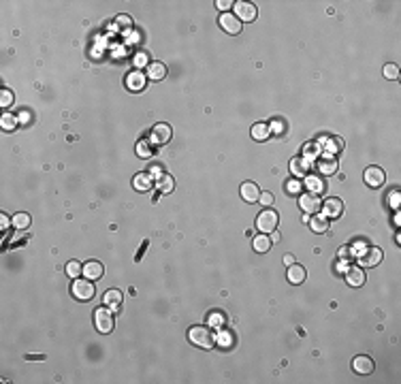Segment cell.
I'll return each mask as SVG.
<instances>
[{
  "mask_svg": "<svg viewBox=\"0 0 401 384\" xmlns=\"http://www.w3.org/2000/svg\"><path fill=\"white\" fill-rule=\"evenodd\" d=\"M105 303H107V305H111V307H118V305L122 303V292H120L118 288L107 290V294H105Z\"/></svg>",
  "mask_w": 401,
  "mask_h": 384,
  "instance_id": "30",
  "label": "cell"
},
{
  "mask_svg": "<svg viewBox=\"0 0 401 384\" xmlns=\"http://www.w3.org/2000/svg\"><path fill=\"white\" fill-rule=\"evenodd\" d=\"M382 73H384L386 79H397V77H399V69H397V64H386Z\"/></svg>",
  "mask_w": 401,
  "mask_h": 384,
  "instance_id": "36",
  "label": "cell"
},
{
  "mask_svg": "<svg viewBox=\"0 0 401 384\" xmlns=\"http://www.w3.org/2000/svg\"><path fill=\"white\" fill-rule=\"evenodd\" d=\"M0 105H3V107L13 105V92L7 90V87H3V94H0Z\"/></svg>",
  "mask_w": 401,
  "mask_h": 384,
  "instance_id": "35",
  "label": "cell"
},
{
  "mask_svg": "<svg viewBox=\"0 0 401 384\" xmlns=\"http://www.w3.org/2000/svg\"><path fill=\"white\" fill-rule=\"evenodd\" d=\"M284 188H286L288 194H301V192H303V182H301L299 178H291L286 182Z\"/></svg>",
  "mask_w": 401,
  "mask_h": 384,
  "instance_id": "28",
  "label": "cell"
},
{
  "mask_svg": "<svg viewBox=\"0 0 401 384\" xmlns=\"http://www.w3.org/2000/svg\"><path fill=\"white\" fill-rule=\"evenodd\" d=\"M0 224H3V230H5V228H9V224H13V222H11L5 214H0Z\"/></svg>",
  "mask_w": 401,
  "mask_h": 384,
  "instance_id": "43",
  "label": "cell"
},
{
  "mask_svg": "<svg viewBox=\"0 0 401 384\" xmlns=\"http://www.w3.org/2000/svg\"><path fill=\"white\" fill-rule=\"evenodd\" d=\"M327 147H329V154L339 152V150H343V141H341L339 137H331V139H329V143H327Z\"/></svg>",
  "mask_w": 401,
  "mask_h": 384,
  "instance_id": "34",
  "label": "cell"
},
{
  "mask_svg": "<svg viewBox=\"0 0 401 384\" xmlns=\"http://www.w3.org/2000/svg\"><path fill=\"white\" fill-rule=\"evenodd\" d=\"M309 171V160L305 156H297L291 160V173L295 178H301V175H307Z\"/></svg>",
  "mask_w": 401,
  "mask_h": 384,
  "instance_id": "22",
  "label": "cell"
},
{
  "mask_svg": "<svg viewBox=\"0 0 401 384\" xmlns=\"http://www.w3.org/2000/svg\"><path fill=\"white\" fill-rule=\"evenodd\" d=\"M316 167H318L320 175H335L337 167H339V160H337L335 154H322V156H318V160H316Z\"/></svg>",
  "mask_w": 401,
  "mask_h": 384,
  "instance_id": "6",
  "label": "cell"
},
{
  "mask_svg": "<svg viewBox=\"0 0 401 384\" xmlns=\"http://www.w3.org/2000/svg\"><path fill=\"white\" fill-rule=\"evenodd\" d=\"M11 226H15V228H19V230H24V228H28L30 224H32V220H30V216L28 214H24V212H19V214H15L13 218H11Z\"/></svg>",
  "mask_w": 401,
  "mask_h": 384,
  "instance_id": "26",
  "label": "cell"
},
{
  "mask_svg": "<svg viewBox=\"0 0 401 384\" xmlns=\"http://www.w3.org/2000/svg\"><path fill=\"white\" fill-rule=\"evenodd\" d=\"M135 64H137V69L148 67V64H150V58L146 56V53H137V56H135Z\"/></svg>",
  "mask_w": 401,
  "mask_h": 384,
  "instance_id": "39",
  "label": "cell"
},
{
  "mask_svg": "<svg viewBox=\"0 0 401 384\" xmlns=\"http://www.w3.org/2000/svg\"><path fill=\"white\" fill-rule=\"evenodd\" d=\"M0 126H3V130H7V133H11V130L17 128V117L13 113H5L0 117Z\"/></svg>",
  "mask_w": 401,
  "mask_h": 384,
  "instance_id": "27",
  "label": "cell"
},
{
  "mask_svg": "<svg viewBox=\"0 0 401 384\" xmlns=\"http://www.w3.org/2000/svg\"><path fill=\"white\" fill-rule=\"evenodd\" d=\"M233 5H235V3H231V0H218V3H216V7H218L220 11H224V13H228V9H231Z\"/></svg>",
  "mask_w": 401,
  "mask_h": 384,
  "instance_id": "40",
  "label": "cell"
},
{
  "mask_svg": "<svg viewBox=\"0 0 401 384\" xmlns=\"http://www.w3.org/2000/svg\"><path fill=\"white\" fill-rule=\"evenodd\" d=\"M305 186L309 188V192H316V194L325 188L322 182H320V178H316V175H307V178H305Z\"/></svg>",
  "mask_w": 401,
  "mask_h": 384,
  "instance_id": "31",
  "label": "cell"
},
{
  "mask_svg": "<svg viewBox=\"0 0 401 384\" xmlns=\"http://www.w3.org/2000/svg\"><path fill=\"white\" fill-rule=\"evenodd\" d=\"M277 222H280V216L267 207V210H263L259 214V218H256V228H259L261 233H265V235H271L273 230L277 228Z\"/></svg>",
  "mask_w": 401,
  "mask_h": 384,
  "instance_id": "3",
  "label": "cell"
},
{
  "mask_svg": "<svg viewBox=\"0 0 401 384\" xmlns=\"http://www.w3.org/2000/svg\"><path fill=\"white\" fill-rule=\"evenodd\" d=\"M256 15H259V11H256V5L243 3V0L235 3V17L241 21V24H246V21H254Z\"/></svg>",
  "mask_w": 401,
  "mask_h": 384,
  "instance_id": "8",
  "label": "cell"
},
{
  "mask_svg": "<svg viewBox=\"0 0 401 384\" xmlns=\"http://www.w3.org/2000/svg\"><path fill=\"white\" fill-rule=\"evenodd\" d=\"M218 24H220V28L224 32H228V35H239L241 28H243V24L235 17V13H222L220 19H218Z\"/></svg>",
  "mask_w": 401,
  "mask_h": 384,
  "instance_id": "11",
  "label": "cell"
},
{
  "mask_svg": "<svg viewBox=\"0 0 401 384\" xmlns=\"http://www.w3.org/2000/svg\"><path fill=\"white\" fill-rule=\"evenodd\" d=\"M83 278H88V280H98V278H103V265H100L98 260H88L85 265H83Z\"/></svg>",
  "mask_w": 401,
  "mask_h": 384,
  "instance_id": "19",
  "label": "cell"
},
{
  "mask_svg": "<svg viewBox=\"0 0 401 384\" xmlns=\"http://www.w3.org/2000/svg\"><path fill=\"white\" fill-rule=\"evenodd\" d=\"M363 180H365V184L369 186V188H380V186L384 184V180H386V175H384V171L380 167H367L365 173H363Z\"/></svg>",
  "mask_w": 401,
  "mask_h": 384,
  "instance_id": "12",
  "label": "cell"
},
{
  "mask_svg": "<svg viewBox=\"0 0 401 384\" xmlns=\"http://www.w3.org/2000/svg\"><path fill=\"white\" fill-rule=\"evenodd\" d=\"M259 201H261L265 207H271V205H273V194H271V192H261Z\"/></svg>",
  "mask_w": 401,
  "mask_h": 384,
  "instance_id": "38",
  "label": "cell"
},
{
  "mask_svg": "<svg viewBox=\"0 0 401 384\" xmlns=\"http://www.w3.org/2000/svg\"><path fill=\"white\" fill-rule=\"evenodd\" d=\"M118 21H120L122 26H130V24H132V19H130L128 15H120V17H118Z\"/></svg>",
  "mask_w": 401,
  "mask_h": 384,
  "instance_id": "42",
  "label": "cell"
},
{
  "mask_svg": "<svg viewBox=\"0 0 401 384\" xmlns=\"http://www.w3.org/2000/svg\"><path fill=\"white\" fill-rule=\"evenodd\" d=\"M309 228L314 230V233H327V230H329V220H327V216L314 214V216H311V220H309Z\"/></svg>",
  "mask_w": 401,
  "mask_h": 384,
  "instance_id": "25",
  "label": "cell"
},
{
  "mask_svg": "<svg viewBox=\"0 0 401 384\" xmlns=\"http://www.w3.org/2000/svg\"><path fill=\"white\" fill-rule=\"evenodd\" d=\"M224 322H226V318H224V314H222L220 310H218V312H211V314H209V327L222 329V327H224Z\"/></svg>",
  "mask_w": 401,
  "mask_h": 384,
  "instance_id": "32",
  "label": "cell"
},
{
  "mask_svg": "<svg viewBox=\"0 0 401 384\" xmlns=\"http://www.w3.org/2000/svg\"><path fill=\"white\" fill-rule=\"evenodd\" d=\"M341 214H343V203L339 199H335V196H331V199H327L325 203H322V216L339 218Z\"/></svg>",
  "mask_w": 401,
  "mask_h": 384,
  "instance_id": "13",
  "label": "cell"
},
{
  "mask_svg": "<svg viewBox=\"0 0 401 384\" xmlns=\"http://www.w3.org/2000/svg\"><path fill=\"white\" fill-rule=\"evenodd\" d=\"M286 278H288L291 284H303L305 278H307V271L301 265H295V262H293V265L288 267V271H286Z\"/></svg>",
  "mask_w": 401,
  "mask_h": 384,
  "instance_id": "20",
  "label": "cell"
},
{
  "mask_svg": "<svg viewBox=\"0 0 401 384\" xmlns=\"http://www.w3.org/2000/svg\"><path fill=\"white\" fill-rule=\"evenodd\" d=\"M346 282L350 284V286H354V288L363 286V284H365V273H363V269H361V267H350V269H346Z\"/></svg>",
  "mask_w": 401,
  "mask_h": 384,
  "instance_id": "21",
  "label": "cell"
},
{
  "mask_svg": "<svg viewBox=\"0 0 401 384\" xmlns=\"http://www.w3.org/2000/svg\"><path fill=\"white\" fill-rule=\"evenodd\" d=\"M239 192H241V199L246 203H256V201H259V196H261L259 186H256L254 182H243Z\"/></svg>",
  "mask_w": 401,
  "mask_h": 384,
  "instance_id": "15",
  "label": "cell"
},
{
  "mask_svg": "<svg viewBox=\"0 0 401 384\" xmlns=\"http://www.w3.org/2000/svg\"><path fill=\"white\" fill-rule=\"evenodd\" d=\"M374 361H371V357H365V355H361V357H354L352 359V369L356 371V374H361V376H367V374H371L374 371Z\"/></svg>",
  "mask_w": 401,
  "mask_h": 384,
  "instance_id": "14",
  "label": "cell"
},
{
  "mask_svg": "<svg viewBox=\"0 0 401 384\" xmlns=\"http://www.w3.org/2000/svg\"><path fill=\"white\" fill-rule=\"evenodd\" d=\"M250 135L254 141H267L271 137V124L269 122H256L250 130Z\"/></svg>",
  "mask_w": 401,
  "mask_h": 384,
  "instance_id": "16",
  "label": "cell"
},
{
  "mask_svg": "<svg viewBox=\"0 0 401 384\" xmlns=\"http://www.w3.org/2000/svg\"><path fill=\"white\" fill-rule=\"evenodd\" d=\"M216 342H218V344H222V348H228V346H231V342H233V337H231V333H228V331H222V333H218V335H216Z\"/></svg>",
  "mask_w": 401,
  "mask_h": 384,
  "instance_id": "37",
  "label": "cell"
},
{
  "mask_svg": "<svg viewBox=\"0 0 401 384\" xmlns=\"http://www.w3.org/2000/svg\"><path fill=\"white\" fill-rule=\"evenodd\" d=\"M137 154H139L141 158H150V156H152L150 141H146V139H143V141H139V143H137Z\"/></svg>",
  "mask_w": 401,
  "mask_h": 384,
  "instance_id": "33",
  "label": "cell"
},
{
  "mask_svg": "<svg viewBox=\"0 0 401 384\" xmlns=\"http://www.w3.org/2000/svg\"><path fill=\"white\" fill-rule=\"evenodd\" d=\"M66 273H69V278H81L83 273V267L79 260H69V265H66Z\"/></svg>",
  "mask_w": 401,
  "mask_h": 384,
  "instance_id": "29",
  "label": "cell"
},
{
  "mask_svg": "<svg viewBox=\"0 0 401 384\" xmlns=\"http://www.w3.org/2000/svg\"><path fill=\"white\" fill-rule=\"evenodd\" d=\"M299 207L303 210V214H318L320 210V196L316 192H303L299 196Z\"/></svg>",
  "mask_w": 401,
  "mask_h": 384,
  "instance_id": "7",
  "label": "cell"
},
{
  "mask_svg": "<svg viewBox=\"0 0 401 384\" xmlns=\"http://www.w3.org/2000/svg\"><path fill=\"white\" fill-rule=\"evenodd\" d=\"M132 186H135L139 192H148L152 186H154L152 173H139V175H135V180H132Z\"/></svg>",
  "mask_w": 401,
  "mask_h": 384,
  "instance_id": "24",
  "label": "cell"
},
{
  "mask_svg": "<svg viewBox=\"0 0 401 384\" xmlns=\"http://www.w3.org/2000/svg\"><path fill=\"white\" fill-rule=\"evenodd\" d=\"M399 199H401V194H399V190H395V192L391 194V199H388V203H391L393 210H399Z\"/></svg>",
  "mask_w": 401,
  "mask_h": 384,
  "instance_id": "41",
  "label": "cell"
},
{
  "mask_svg": "<svg viewBox=\"0 0 401 384\" xmlns=\"http://www.w3.org/2000/svg\"><path fill=\"white\" fill-rule=\"evenodd\" d=\"M188 337H190V342L194 346H200V348H214L216 346V333L211 331L209 327H192L190 333H188Z\"/></svg>",
  "mask_w": 401,
  "mask_h": 384,
  "instance_id": "1",
  "label": "cell"
},
{
  "mask_svg": "<svg viewBox=\"0 0 401 384\" xmlns=\"http://www.w3.org/2000/svg\"><path fill=\"white\" fill-rule=\"evenodd\" d=\"M271 246H273L271 237H269V235H265V233L256 235V237L252 239V248H254L256 252H259V254H265V252H269V250H271Z\"/></svg>",
  "mask_w": 401,
  "mask_h": 384,
  "instance_id": "23",
  "label": "cell"
},
{
  "mask_svg": "<svg viewBox=\"0 0 401 384\" xmlns=\"http://www.w3.org/2000/svg\"><path fill=\"white\" fill-rule=\"evenodd\" d=\"M124 83H126V87L130 92H141L143 87H146V83H148V75L143 71H139V69H135V71H130L126 75Z\"/></svg>",
  "mask_w": 401,
  "mask_h": 384,
  "instance_id": "9",
  "label": "cell"
},
{
  "mask_svg": "<svg viewBox=\"0 0 401 384\" xmlns=\"http://www.w3.org/2000/svg\"><path fill=\"white\" fill-rule=\"evenodd\" d=\"M146 75H148V79H152V81L164 79V77H166V64H162V62H150Z\"/></svg>",
  "mask_w": 401,
  "mask_h": 384,
  "instance_id": "17",
  "label": "cell"
},
{
  "mask_svg": "<svg viewBox=\"0 0 401 384\" xmlns=\"http://www.w3.org/2000/svg\"><path fill=\"white\" fill-rule=\"evenodd\" d=\"M156 188H158L162 194H171L175 188V180L171 178L169 173H160L156 175Z\"/></svg>",
  "mask_w": 401,
  "mask_h": 384,
  "instance_id": "18",
  "label": "cell"
},
{
  "mask_svg": "<svg viewBox=\"0 0 401 384\" xmlns=\"http://www.w3.org/2000/svg\"><path fill=\"white\" fill-rule=\"evenodd\" d=\"M293 262H295V256H293V254H286V256H284V265H288V267H291Z\"/></svg>",
  "mask_w": 401,
  "mask_h": 384,
  "instance_id": "44",
  "label": "cell"
},
{
  "mask_svg": "<svg viewBox=\"0 0 401 384\" xmlns=\"http://www.w3.org/2000/svg\"><path fill=\"white\" fill-rule=\"evenodd\" d=\"M71 292H73V297L77 301H90L96 294L92 280H88V278H75L73 286H71Z\"/></svg>",
  "mask_w": 401,
  "mask_h": 384,
  "instance_id": "2",
  "label": "cell"
},
{
  "mask_svg": "<svg viewBox=\"0 0 401 384\" xmlns=\"http://www.w3.org/2000/svg\"><path fill=\"white\" fill-rule=\"evenodd\" d=\"M171 135H173L171 126L164 124V122H160V124H156V126L150 130V143H154V145H166V143L171 141Z\"/></svg>",
  "mask_w": 401,
  "mask_h": 384,
  "instance_id": "5",
  "label": "cell"
},
{
  "mask_svg": "<svg viewBox=\"0 0 401 384\" xmlns=\"http://www.w3.org/2000/svg\"><path fill=\"white\" fill-rule=\"evenodd\" d=\"M113 322H116V318L109 307H96L94 310V324L98 329V333H111Z\"/></svg>",
  "mask_w": 401,
  "mask_h": 384,
  "instance_id": "4",
  "label": "cell"
},
{
  "mask_svg": "<svg viewBox=\"0 0 401 384\" xmlns=\"http://www.w3.org/2000/svg\"><path fill=\"white\" fill-rule=\"evenodd\" d=\"M380 260H382V250L376 248V246L365 248L359 256V262L363 267H376V265H380Z\"/></svg>",
  "mask_w": 401,
  "mask_h": 384,
  "instance_id": "10",
  "label": "cell"
}]
</instances>
